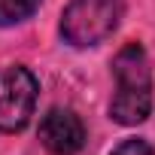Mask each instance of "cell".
Wrapping results in <instances>:
<instances>
[{"mask_svg":"<svg viewBox=\"0 0 155 155\" xmlns=\"http://www.w3.org/2000/svg\"><path fill=\"white\" fill-rule=\"evenodd\" d=\"M116 94L110 116L119 125H140L152 110V70L140 43H125L113 58Z\"/></svg>","mask_w":155,"mask_h":155,"instance_id":"obj_1","label":"cell"},{"mask_svg":"<svg viewBox=\"0 0 155 155\" xmlns=\"http://www.w3.org/2000/svg\"><path fill=\"white\" fill-rule=\"evenodd\" d=\"M40 143L52 155H76L85 146V125L73 110L55 107L40 122Z\"/></svg>","mask_w":155,"mask_h":155,"instance_id":"obj_4","label":"cell"},{"mask_svg":"<svg viewBox=\"0 0 155 155\" xmlns=\"http://www.w3.org/2000/svg\"><path fill=\"white\" fill-rule=\"evenodd\" d=\"M37 107V79L28 67H0V131H21Z\"/></svg>","mask_w":155,"mask_h":155,"instance_id":"obj_3","label":"cell"},{"mask_svg":"<svg viewBox=\"0 0 155 155\" xmlns=\"http://www.w3.org/2000/svg\"><path fill=\"white\" fill-rule=\"evenodd\" d=\"M110 155H155V149L146 143V140H140V137H131V140H122Z\"/></svg>","mask_w":155,"mask_h":155,"instance_id":"obj_6","label":"cell"},{"mask_svg":"<svg viewBox=\"0 0 155 155\" xmlns=\"http://www.w3.org/2000/svg\"><path fill=\"white\" fill-rule=\"evenodd\" d=\"M122 9L125 0H70L61 15V37L76 49L97 46L116 31Z\"/></svg>","mask_w":155,"mask_h":155,"instance_id":"obj_2","label":"cell"},{"mask_svg":"<svg viewBox=\"0 0 155 155\" xmlns=\"http://www.w3.org/2000/svg\"><path fill=\"white\" fill-rule=\"evenodd\" d=\"M37 6H40V0H0V28L31 18L37 12Z\"/></svg>","mask_w":155,"mask_h":155,"instance_id":"obj_5","label":"cell"}]
</instances>
